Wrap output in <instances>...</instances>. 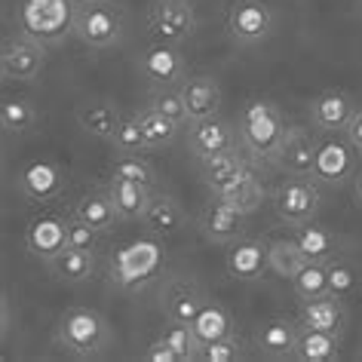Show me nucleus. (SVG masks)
<instances>
[{
    "label": "nucleus",
    "instance_id": "obj_1",
    "mask_svg": "<svg viewBox=\"0 0 362 362\" xmlns=\"http://www.w3.org/2000/svg\"><path fill=\"white\" fill-rule=\"evenodd\" d=\"M237 132H240V148L246 151V157L255 166H261V163H274L276 166L288 123L270 98H246L237 111Z\"/></svg>",
    "mask_w": 362,
    "mask_h": 362
},
{
    "label": "nucleus",
    "instance_id": "obj_2",
    "mask_svg": "<svg viewBox=\"0 0 362 362\" xmlns=\"http://www.w3.org/2000/svg\"><path fill=\"white\" fill-rule=\"evenodd\" d=\"M80 6V0H16L13 28L49 49L62 47L68 37H74Z\"/></svg>",
    "mask_w": 362,
    "mask_h": 362
},
{
    "label": "nucleus",
    "instance_id": "obj_3",
    "mask_svg": "<svg viewBox=\"0 0 362 362\" xmlns=\"http://www.w3.org/2000/svg\"><path fill=\"white\" fill-rule=\"evenodd\" d=\"M52 344L74 359H98L114 347V329L95 307H68L56 322Z\"/></svg>",
    "mask_w": 362,
    "mask_h": 362
},
{
    "label": "nucleus",
    "instance_id": "obj_4",
    "mask_svg": "<svg viewBox=\"0 0 362 362\" xmlns=\"http://www.w3.org/2000/svg\"><path fill=\"white\" fill-rule=\"evenodd\" d=\"M163 264H166L163 240L148 233V237L123 243L120 249H114L111 261H107V283L120 292H139L160 274Z\"/></svg>",
    "mask_w": 362,
    "mask_h": 362
},
{
    "label": "nucleus",
    "instance_id": "obj_5",
    "mask_svg": "<svg viewBox=\"0 0 362 362\" xmlns=\"http://www.w3.org/2000/svg\"><path fill=\"white\" fill-rule=\"evenodd\" d=\"M270 203H274L276 218L286 228H301V224L316 221L322 209V194L320 181L310 175H286L279 185L270 191Z\"/></svg>",
    "mask_w": 362,
    "mask_h": 362
},
{
    "label": "nucleus",
    "instance_id": "obj_6",
    "mask_svg": "<svg viewBox=\"0 0 362 362\" xmlns=\"http://www.w3.org/2000/svg\"><path fill=\"white\" fill-rule=\"evenodd\" d=\"M13 185L22 200H28L34 206H52L68 191V169L49 157H37L16 169Z\"/></svg>",
    "mask_w": 362,
    "mask_h": 362
},
{
    "label": "nucleus",
    "instance_id": "obj_7",
    "mask_svg": "<svg viewBox=\"0 0 362 362\" xmlns=\"http://www.w3.org/2000/svg\"><path fill=\"white\" fill-rule=\"evenodd\" d=\"M74 37L93 52L120 47L126 37V16L117 4H89L80 6Z\"/></svg>",
    "mask_w": 362,
    "mask_h": 362
},
{
    "label": "nucleus",
    "instance_id": "obj_8",
    "mask_svg": "<svg viewBox=\"0 0 362 362\" xmlns=\"http://www.w3.org/2000/svg\"><path fill=\"white\" fill-rule=\"evenodd\" d=\"M200 28L191 0H151L148 6V34L160 43H187Z\"/></svg>",
    "mask_w": 362,
    "mask_h": 362
},
{
    "label": "nucleus",
    "instance_id": "obj_9",
    "mask_svg": "<svg viewBox=\"0 0 362 362\" xmlns=\"http://www.w3.org/2000/svg\"><path fill=\"white\" fill-rule=\"evenodd\" d=\"M47 52L49 47H43L28 34H6L0 47V74L10 83H34L47 68Z\"/></svg>",
    "mask_w": 362,
    "mask_h": 362
},
{
    "label": "nucleus",
    "instance_id": "obj_10",
    "mask_svg": "<svg viewBox=\"0 0 362 362\" xmlns=\"http://www.w3.org/2000/svg\"><path fill=\"white\" fill-rule=\"evenodd\" d=\"M224 28H228L230 40L240 43V47H258L274 34L276 13L267 0H233Z\"/></svg>",
    "mask_w": 362,
    "mask_h": 362
},
{
    "label": "nucleus",
    "instance_id": "obj_11",
    "mask_svg": "<svg viewBox=\"0 0 362 362\" xmlns=\"http://www.w3.org/2000/svg\"><path fill=\"white\" fill-rule=\"evenodd\" d=\"M356 157L359 151L347 141V135H325L320 139L313 160V175L325 187H344L350 178H356Z\"/></svg>",
    "mask_w": 362,
    "mask_h": 362
},
{
    "label": "nucleus",
    "instance_id": "obj_12",
    "mask_svg": "<svg viewBox=\"0 0 362 362\" xmlns=\"http://www.w3.org/2000/svg\"><path fill=\"white\" fill-rule=\"evenodd\" d=\"M139 74L148 80L151 86H181V80L187 77V59L181 47L175 43H160L151 40L148 47L139 52L135 59Z\"/></svg>",
    "mask_w": 362,
    "mask_h": 362
},
{
    "label": "nucleus",
    "instance_id": "obj_13",
    "mask_svg": "<svg viewBox=\"0 0 362 362\" xmlns=\"http://www.w3.org/2000/svg\"><path fill=\"white\" fill-rule=\"evenodd\" d=\"M237 148H240L237 126H233L230 120H224L221 114L187 123V151H191V157L197 163L218 157V153H224V151H237Z\"/></svg>",
    "mask_w": 362,
    "mask_h": 362
},
{
    "label": "nucleus",
    "instance_id": "obj_14",
    "mask_svg": "<svg viewBox=\"0 0 362 362\" xmlns=\"http://www.w3.org/2000/svg\"><path fill=\"white\" fill-rule=\"evenodd\" d=\"M68 218L62 212H40L25 224V249L43 264L56 261L68 249Z\"/></svg>",
    "mask_w": 362,
    "mask_h": 362
},
{
    "label": "nucleus",
    "instance_id": "obj_15",
    "mask_svg": "<svg viewBox=\"0 0 362 362\" xmlns=\"http://www.w3.org/2000/svg\"><path fill=\"white\" fill-rule=\"evenodd\" d=\"M356 95L347 93V89H322L320 95L310 98V107H307V117H310L313 129L322 135H341L350 126L353 114H356Z\"/></svg>",
    "mask_w": 362,
    "mask_h": 362
},
{
    "label": "nucleus",
    "instance_id": "obj_16",
    "mask_svg": "<svg viewBox=\"0 0 362 362\" xmlns=\"http://www.w3.org/2000/svg\"><path fill=\"white\" fill-rule=\"evenodd\" d=\"M209 301L203 286L191 276H169L160 286V310L166 322H194L200 307Z\"/></svg>",
    "mask_w": 362,
    "mask_h": 362
},
{
    "label": "nucleus",
    "instance_id": "obj_17",
    "mask_svg": "<svg viewBox=\"0 0 362 362\" xmlns=\"http://www.w3.org/2000/svg\"><path fill=\"white\" fill-rule=\"evenodd\" d=\"M224 267H228V276L237 279V283H258V279H264L270 270L267 240L261 237L233 240L228 246V255H224Z\"/></svg>",
    "mask_w": 362,
    "mask_h": 362
},
{
    "label": "nucleus",
    "instance_id": "obj_18",
    "mask_svg": "<svg viewBox=\"0 0 362 362\" xmlns=\"http://www.w3.org/2000/svg\"><path fill=\"white\" fill-rule=\"evenodd\" d=\"M197 228L215 246H230L233 240L246 237V215L237 212L224 200H218V197H212L200 209V215H197Z\"/></svg>",
    "mask_w": 362,
    "mask_h": 362
},
{
    "label": "nucleus",
    "instance_id": "obj_19",
    "mask_svg": "<svg viewBox=\"0 0 362 362\" xmlns=\"http://www.w3.org/2000/svg\"><path fill=\"white\" fill-rule=\"evenodd\" d=\"M255 169V163L246 157V151L237 148V151H224L218 157H209V160H200V175H203V185L209 187V194H221L228 187L240 185L243 178H249Z\"/></svg>",
    "mask_w": 362,
    "mask_h": 362
},
{
    "label": "nucleus",
    "instance_id": "obj_20",
    "mask_svg": "<svg viewBox=\"0 0 362 362\" xmlns=\"http://www.w3.org/2000/svg\"><path fill=\"white\" fill-rule=\"evenodd\" d=\"M139 224L144 228V233H151V237L172 240L187 228V215H185V209H181V203L175 200V197L157 187L153 197H151V203H148V209H144V215L139 218Z\"/></svg>",
    "mask_w": 362,
    "mask_h": 362
},
{
    "label": "nucleus",
    "instance_id": "obj_21",
    "mask_svg": "<svg viewBox=\"0 0 362 362\" xmlns=\"http://www.w3.org/2000/svg\"><path fill=\"white\" fill-rule=\"evenodd\" d=\"M298 338H301V322L288 316H274L261 322V329L255 332V350L264 359H295Z\"/></svg>",
    "mask_w": 362,
    "mask_h": 362
},
{
    "label": "nucleus",
    "instance_id": "obj_22",
    "mask_svg": "<svg viewBox=\"0 0 362 362\" xmlns=\"http://www.w3.org/2000/svg\"><path fill=\"white\" fill-rule=\"evenodd\" d=\"M298 322H301L304 329L332 332V334H341L344 338V332H347V307H344V298L329 292V295L310 298V301H301Z\"/></svg>",
    "mask_w": 362,
    "mask_h": 362
},
{
    "label": "nucleus",
    "instance_id": "obj_23",
    "mask_svg": "<svg viewBox=\"0 0 362 362\" xmlns=\"http://www.w3.org/2000/svg\"><path fill=\"white\" fill-rule=\"evenodd\" d=\"M178 89H181V98H185V105H187V117H191V123L194 120H203V117L221 114L224 93H221V83L212 74L185 77Z\"/></svg>",
    "mask_w": 362,
    "mask_h": 362
},
{
    "label": "nucleus",
    "instance_id": "obj_24",
    "mask_svg": "<svg viewBox=\"0 0 362 362\" xmlns=\"http://www.w3.org/2000/svg\"><path fill=\"white\" fill-rule=\"evenodd\" d=\"M316 148H320V139H313V135L307 129H301V126H288L276 166L283 169L286 175H313Z\"/></svg>",
    "mask_w": 362,
    "mask_h": 362
},
{
    "label": "nucleus",
    "instance_id": "obj_25",
    "mask_svg": "<svg viewBox=\"0 0 362 362\" xmlns=\"http://www.w3.org/2000/svg\"><path fill=\"white\" fill-rule=\"evenodd\" d=\"M71 215H77L80 221H86L89 228H95L102 237L105 233H114L117 221H123L120 212H117V206H114V200H111V194H107V187H93V191H86L74 203Z\"/></svg>",
    "mask_w": 362,
    "mask_h": 362
},
{
    "label": "nucleus",
    "instance_id": "obj_26",
    "mask_svg": "<svg viewBox=\"0 0 362 362\" xmlns=\"http://www.w3.org/2000/svg\"><path fill=\"white\" fill-rule=\"evenodd\" d=\"M120 120H123V111L111 102V98H89V102H83L77 107L80 129L98 141H111Z\"/></svg>",
    "mask_w": 362,
    "mask_h": 362
},
{
    "label": "nucleus",
    "instance_id": "obj_27",
    "mask_svg": "<svg viewBox=\"0 0 362 362\" xmlns=\"http://www.w3.org/2000/svg\"><path fill=\"white\" fill-rule=\"evenodd\" d=\"M40 111L28 95H4L0 102V129L6 139H22V135L37 132Z\"/></svg>",
    "mask_w": 362,
    "mask_h": 362
},
{
    "label": "nucleus",
    "instance_id": "obj_28",
    "mask_svg": "<svg viewBox=\"0 0 362 362\" xmlns=\"http://www.w3.org/2000/svg\"><path fill=\"white\" fill-rule=\"evenodd\" d=\"M191 329L197 334V341H200V347H209V344H215V341H221V338H228V334L237 332V322H233L228 307L209 298V301L200 307V313L194 316Z\"/></svg>",
    "mask_w": 362,
    "mask_h": 362
},
{
    "label": "nucleus",
    "instance_id": "obj_29",
    "mask_svg": "<svg viewBox=\"0 0 362 362\" xmlns=\"http://www.w3.org/2000/svg\"><path fill=\"white\" fill-rule=\"evenodd\" d=\"M105 187H107V194H111V200L123 221H139L153 197V187L139 185V181H126V178H107Z\"/></svg>",
    "mask_w": 362,
    "mask_h": 362
},
{
    "label": "nucleus",
    "instance_id": "obj_30",
    "mask_svg": "<svg viewBox=\"0 0 362 362\" xmlns=\"http://www.w3.org/2000/svg\"><path fill=\"white\" fill-rule=\"evenodd\" d=\"M52 270V276L59 283H68V286H83V283H93L95 279V270H98V261H95V252H83V249H65L56 261L47 264Z\"/></svg>",
    "mask_w": 362,
    "mask_h": 362
},
{
    "label": "nucleus",
    "instance_id": "obj_31",
    "mask_svg": "<svg viewBox=\"0 0 362 362\" xmlns=\"http://www.w3.org/2000/svg\"><path fill=\"white\" fill-rule=\"evenodd\" d=\"M267 261H270V274L292 283L298 270L307 264V255L298 246L295 237H274V240H267Z\"/></svg>",
    "mask_w": 362,
    "mask_h": 362
},
{
    "label": "nucleus",
    "instance_id": "obj_32",
    "mask_svg": "<svg viewBox=\"0 0 362 362\" xmlns=\"http://www.w3.org/2000/svg\"><path fill=\"white\" fill-rule=\"evenodd\" d=\"M341 356V334L332 332H316L301 325V338L295 347L298 362H334Z\"/></svg>",
    "mask_w": 362,
    "mask_h": 362
},
{
    "label": "nucleus",
    "instance_id": "obj_33",
    "mask_svg": "<svg viewBox=\"0 0 362 362\" xmlns=\"http://www.w3.org/2000/svg\"><path fill=\"white\" fill-rule=\"evenodd\" d=\"M212 197H218V200L233 206V209L243 212V215H252L270 200V191H267L264 181L258 178V172H252L249 178L240 181V185H233V187H228V191H221V194H212Z\"/></svg>",
    "mask_w": 362,
    "mask_h": 362
},
{
    "label": "nucleus",
    "instance_id": "obj_34",
    "mask_svg": "<svg viewBox=\"0 0 362 362\" xmlns=\"http://www.w3.org/2000/svg\"><path fill=\"white\" fill-rule=\"evenodd\" d=\"M295 240L298 246L304 249L307 261H332L338 258V240H334V233L329 228H322V224H301V228H295Z\"/></svg>",
    "mask_w": 362,
    "mask_h": 362
},
{
    "label": "nucleus",
    "instance_id": "obj_35",
    "mask_svg": "<svg viewBox=\"0 0 362 362\" xmlns=\"http://www.w3.org/2000/svg\"><path fill=\"white\" fill-rule=\"evenodd\" d=\"M135 117H139V123L144 129V139H148V144H151V153L153 151H166L181 132V123H175L172 117L160 114V111H153V107H148V105H144L141 111H135Z\"/></svg>",
    "mask_w": 362,
    "mask_h": 362
},
{
    "label": "nucleus",
    "instance_id": "obj_36",
    "mask_svg": "<svg viewBox=\"0 0 362 362\" xmlns=\"http://www.w3.org/2000/svg\"><path fill=\"white\" fill-rule=\"evenodd\" d=\"M107 178H126V181H139V185H148L157 191L160 187V178H157V169L144 160V153H117L107 166Z\"/></svg>",
    "mask_w": 362,
    "mask_h": 362
},
{
    "label": "nucleus",
    "instance_id": "obj_37",
    "mask_svg": "<svg viewBox=\"0 0 362 362\" xmlns=\"http://www.w3.org/2000/svg\"><path fill=\"white\" fill-rule=\"evenodd\" d=\"M292 288L298 301H310V298L329 295V261H307L292 279Z\"/></svg>",
    "mask_w": 362,
    "mask_h": 362
},
{
    "label": "nucleus",
    "instance_id": "obj_38",
    "mask_svg": "<svg viewBox=\"0 0 362 362\" xmlns=\"http://www.w3.org/2000/svg\"><path fill=\"white\" fill-rule=\"evenodd\" d=\"M160 341L169 344V347L178 353L181 362H194V359H200V353H203L200 341H197V334L191 329V322H169L166 329L160 332Z\"/></svg>",
    "mask_w": 362,
    "mask_h": 362
},
{
    "label": "nucleus",
    "instance_id": "obj_39",
    "mask_svg": "<svg viewBox=\"0 0 362 362\" xmlns=\"http://www.w3.org/2000/svg\"><path fill=\"white\" fill-rule=\"evenodd\" d=\"M107 144L114 148V153H151V144L144 139V129H141V123L135 114L123 117L120 126H117V132H114V139Z\"/></svg>",
    "mask_w": 362,
    "mask_h": 362
},
{
    "label": "nucleus",
    "instance_id": "obj_40",
    "mask_svg": "<svg viewBox=\"0 0 362 362\" xmlns=\"http://www.w3.org/2000/svg\"><path fill=\"white\" fill-rule=\"evenodd\" d=\"M148 107L172 117V120L181 123V126L191 123V117H187V105H185V98H181L178 86H153L151 95H148Z\"/></svg>",
    "mask_w": 362,
    "mask_h": 362
},
{
    "label": "nucleus",
    "instance_id": "obj_41",
    "mask_svg": "<svg viewBox=\"0 0 362 362\" xmlns=\"http://www.w3.org/2000/svg\"><path fill=\"white\" fill-rule=\"evenodd\" d=\"M246 356H249V344L240 338V332H233V334H228V338L203 347L200 362H240Z\"/></svg>",
    "mask_w": 362,
    "mask_h": 362
},
{
    "label": "nucleus",
    "instance_id": "obj_42",
    "mask_svg": "<svg viewBox=\"0 0 362 362\" xmlns=\"http://www.w3.org/2000/svg\"><path fill=\"white\" fill-rule=\"evenodd\" d=\"M329 292L338 298H350L359 292V274L350 261H344V258L329 261Z\"/></svg>",
    "mask_w": 362,
    "mask_h": 362
},
{
    "label": "nucleus",
    "instance_id": "obj_43",
    "mask_svg": "<svg viewBox=\"0 0 362 362\" xmlns=\"http://www.w3.org/2000/svg\"><path fill=\"white\" fill-rule=\"evenodd\" d=\"M98 233L95 228H89L86 221H80L77 215L68 218V249H83V252H95L98 246Z\"/></svg>",
    "mask_w": 362,
    "mask_h": 362
},
{
    "label": "nucleus",
    "instance_id": "obj_44",
    "mask_svg": "<svg viewBox=\"0 0 362 362\" xmlns=\"http://www.w3.org/2000/svg\"><path fill=\"white\" fill-rule=\"evenodd\" d=\"M141 359H144V362H181V359H178V353H175V350H172V347H169V344H163L160 338H157V341H153V344H151V347H148V350H144V353H141Z\"/></svg>",
    "mask_w": 362,
    "mask_h": 362
},
{
    "label": "nucleus",
    "instance_id": "obj_45",
    "mask_svg": "<svg viewBox=\"0 0 362 362\" xmlns=\"http://www.w3.org/2000/svg\"><path fill=\"white\" fill-rule=\"evenodd\" d=\"M344 135H347V141L362 153V105L356 107V114H353V120H350L347 129H344Z\"/></svg>",
    "mask_w": 362,
    "mask_h": 362
},
{
    "label": "nucleus",
    "instance_id": "obj_46",
    "mask_svg": "<svg viewBox=\"0 0 362 362\" xmlns=\"http://www.w3.org/2000/svg\"><path fill=\"white\" fill-rule=\"evenodd\" d=\"M353 194H356V203L362 206V172H356V178H353Z\"/></svg>",
    "mask_w": 362,
    "mask_h": 362
},
{
    "label": "nucleus",
    "instance_id": "obj_47",
    "mask_svg": "<svg viewBox=\"0 0 362 362\" xmlns=\"http://www.w3.org/2000/svg\"><path fill=\"white\" fill-rule=\"evenodd\" d=\"M10 332V301H4V338Z\"/></svg>",
    "mask_w": 362,
    "mask_h": 362
},
{
    "label": "nucleus",
    "instance_id": "obj_48",
    "mask_svg": "<svg viewBox=\"0 0 362 362\" xmlns=\"http://www.w3.org/2000/svg\"><path fill=\"white\" fill-rule=\"evenodd\" d=\"M83 6H89V4H117V0H80Z\"/></svg>",
    "mask_w": 362,
    "mask_h": 362
},
{
    "label": "nucleus",
    "instance_id": "obj_49",
    "mask_svg": "<svg viewBox=\"0 0 362 362\" xmlns=\"http://www.w3.org/2000/svg\"><path fill=\"white\" fill-rule=\"evenodd\" d=\"M356 356L362 359V341H359V347H356Z\"/></svg>",
    "mask_w": 362,
    "mask_h": 362
},
{
    "label": "nucleus",
    "instance_id": "obj_50",
    "mask_svg": "<svg viewBox=\"0 0 362 362\" xmlns=\"http://www.w3.org/2000/svg\"><path fill=\"white\" fill-rule=\"evenodd\" d=\"M191 4H194V0H191Z\"/></svg>",
    "mask_w": 362,
    "mask_h": 362
},
{
    "label": "nucleus",
    "instance_id": "obj_51",
    "mask_svg": "<svg viewBox=\"0 0 362 362\" xmlns=\"http://www.w3.org/2000/svg\"><path fill=\"white\" fill-rule=\"evenodd\" d=\"M359 4H362V0H359Z\"/></svg>",
    "mask_w": 362,
    "mask_h": 362
}]
</instances>
